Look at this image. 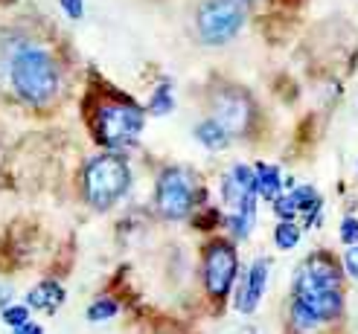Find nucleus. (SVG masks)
Instances as JSON below:
<instances>
[{
	"instance_id": "nucleus-1",
	"label": "nucleus",
	"mask_w": 358,
	"mask_h": 334,
	"mask_svg": "<svg viewBox=\"0 0 358 334\" xmlns=\"http://www.w3.org/2000/svg\"><path fill=\"white\" fill-rule=\"evenodd\" d=\"M294 300L324 323L341 314V271L327 253H315L300 265L294 279Z\"/></svg>"
},
{
	"instance_id": "nucleus-2",
	"label": "nucleus",
	"mask_w": 358,
	"mask_h": 334,
	"mask_svg": "<svg viewBox=\"0 0 358 334\" xmlns=\"http://www.w3.org/2000/svg\"><path fill=\"white\" fill-rule=\"evenodd\" d=\"M12 84L29 105H47L59 91V70L44 50H21L12 59Z\"/></svg>"
},
{
	"instance_id": "nucleus-3",
	"label": "nucleus",
	"mask_w": 358,
	"mask_h": 334,
	"mask_svg": "<svg viewBox=\"0 0 358 334\" xmlns=\"http://www.w3.org/2000/svg\"><path fill=\"white\" fill-rule=\"evenodd\" d=\"M129 163L120 154H99L85 169V198L96 209H108L122 198V192L129 189Z\"/></svg>"
},
{
	"instance_id": "nucleus-4",
	"label": "nucleus",
	"mask_w": 358,
	"mask_h": 334,
	"mask_svg": "<svg viewBox=\"0 0 358 334\" xmlns=\"http://www.w3.org/2000/svg\"><path fill=\"white\" fill-rule=\"evenodd\" d=\"M143 131V111L129 99H105L96 111V137L105 146H131Z\"/></svg>"
},
{
	"instance_id": "nucleus-5",
	"label": "nucleus",
	"mask_w": 358,
	"mask_h": 334,
	"mask_svg": "<svg viewBox=\"0 0 358 334\" xmlns=\"http://www.w3.org/2000/svg\"><path fill=\"white\" fill-rule=\"evenodd\" d=\"M195 24L204 44H224L245 24V0H204Z\"/></svg>"
},
{
	"instance_id": "nucleus-6",
	"label": "nucleus",
	"mask_w": 358,
	"mask_h": 334,
	"mask_svg": "<svg viewBox=\"0 0 358 334\" xmlns=\"http://www.w3.org/2000/svg\"><path fill=\"white\" fill-rule=\"evenodd\" d=\"M157 209L160 215L178 221L192 209V178L184 169H166L157 181Z\"/></svg>"
},
{
	"instance_id": "nucleus-7",
	"label": "nucleus",
	"mask_w": 358,
	"mask_h": 334,
	"mask_svg": "<svg viewBox=\"0 0 358 334\" xmlns=\"http://www.w3.org/2000/svg\"><path fill=\"white\" fill-rule=\"evenodd\" d=\"M236 279V250L230 241H213L204 253V282L213 296H224Z\"/></svg>"
},
{
	"instance_id": "nucleus-8",
	"label": "nucleus",
	"mask_w": 358,
	"mask_h": 334,
	"mask_svg": "<svg viewBox=\"0 0 358 334\" xmlns=\"http://www.w3.org/2000/svg\"><path fill=\"white\" fill-rule=\"evenodd\" d=\"M213 111H216V122L227 128V134H245L250 128V116H254V105H250L248 93L236 91V87H224L213 99Z\"/></svg>"
},
{
	"instance_id": "nucleus-9",
	"label": "nucleus",
	"mask_w": 358,
	"mask_h": 334,
	"mask_svg": "<svg viewBox=\"0 0 358 334\" xmlns=\"http://www.w3.org/2000/svg\"><path fill=\"white\" fill-rule=\"evenodd\" d=\"M265 279H268V261L259 259L257 265L250 268V273H248V279H245V285H242V291H239V300H236L239 311L250 314V311L259 305L262 291H265Z\"/></svg>"
},
{
	"instance_id": "nucleus-10",
	"label": "nucleus",
	"mask_w": 358,
	"mask_h": 334,
	"mask_svg": "<svg viewBox=\"0 0 358 334\" xmlns=\"http://www.w3.org/2000/svg\"><path fill=\"white\" fill-rule=\"evenodd\" d=\"M27 303L32 308H38V311L52 314L56 308H62V303H64V288L59 282H41V285H35L27 294Z\"/></svg>"
},
{
	"instance_id": "nucleus-11",
	"label": "nucleus",
	"mask_w": 358,
	"mask_h": 334,
	"mask_svg": "<svg viewBox=\"0 0 358 334\" xmlns=\"http://www.w3.org/2000/svg\"><path fill=\"white\" fill-rule=\"evenodd\" d=\"M195 137H199L207 149H224V146L230 143V134H227V128L222 126V122H216V119H207V122H201V126L195 128Z\"/></svg>"
},
{
	"instance_id": "nucleus-12",
	"label": "nucleus",
	"mask_w": 358,
	"mask_h": 334,
	"mask_svg": "<svg viewBox=\"0 0 358 334\" xmlns=\"http://www.w3.org/2000/svg\"><path fill=\"white\" fill-rule=\"evenodd\" d=\"M280 183H282V178H280L277 166H265V163L257 166V186H259L262 198H277Z\"/></svg>"
},
{
	"instance_id": "nucleus-13",
	"label": "nucleus",
	"mask_w": 358,
	"mask_h": 334,
	"mask_svg": "<svg viewBox=\"0 0 358 334\" xmlns=\"http://www.w3.org/2000/svg\"><path fill=\"white\" fill-rule=\"evenodd\" d=\"M292 201H294V206H297V213H309V215L320 213V206H324V201L317 198V192H315L312 186L294 189V192H292Z\"/></svg>"
},
{
	"instance_id": "nucleus-14",
	"label": "nucleus",
	"mask_w": 358,
	"mask_h": 334,
	"mask_svg": "<svg viewBox=\"0 0 358 334\" xmlns=\"http://www.w3.org/2000/svg\"><path fill=\"white\" fill-rule=\"evenodd\" d=\"M274 241H277L280 250H292V248H297V241H300V230L292 221H282V224H277V230H274Z\"/></svg>"
},
{
	"instance_id": "nucleus-15",
	"label": "nucleus",
	"mask_w": 358,
	"mask_h": 334,
	"mask_svg": "<svg viewBox=\"0 0 358 334\" xmlns=\"http://www.w3.org/2000/svg\"><path fill=\"white\" fill-rule=\"evenodd\" d=\"M172 105H175V102H172L169 84H160V87H157V93H155L152 102H149V111L160 116V114H169V111H172Z\"/></svg>"
},
{
	"instance_id": "nucleus-16",
	"label": "nucleus",
	"mask_w": 358,
	"mask_h": 334,
	"mask_svg": "<svg viewBox=\"0 0 358 334\" xmlns=\"http://www.w3.org/2000/svg\"><path fill=\"white\" fill-rule=\"evenodd\" d=\"M292 317H294V326H297V328H315V326H320V320L315 317V314H312L306 305H300L297 300H294V305H292Z\"/></svg>"
},
{
	"instance_id": "nucleus-17",
	"label": "nucleus",
	"mask_w": 358,
	"mask_h": 334,
	"mask_svg": "<svg viewBox=\"0 0 358 334\" xmlns=\"http://www.w3.org/2000/svg\"><path fill=\"white\" fill-rule=\"evenodd\" d=\"M114 314H117V303H114V300H96V303L91 305V311H87V317H91L94 323H99V320L114 317Z\"/></svg>"
},
{
	"instance_id": "nucleus-18",
	"label": "nucleus",
	"mask_w": 358,
	"mask_h": 334,
	"mask_svg": "<svg viewBox=\"0 0 358 334\" xmlns=\"http://www.w3.org/2000/svg\"><path fill=\"white\" fill-rule=\"evenodd\" d=\"M3 323L12 326V328H21L24 323H29V314L24 305H15V308H6L3 311Z\"/></svg>"
},
{
	"instance_id": "nucleus-19",
	"label": "nucleus",
	"mask_w": 358,
	"mask_h": 334,
	"mask_svg": "<svg viewBox=\"0 0 358 334\" xmlns=\"http://www.w3.org/2000/svg\"><path fill=\"white\" fill-rule=\"evenodd\" d=\"M341 238H344L347 244H358V221H355V218H344V224H341Z\"/></svg>"
},
{
	"instance_id": "nucleus-20",
	"label": "nucleus",
	"mask_w": 358,
	"mask_h": 334,
	"mask_svg": "<svg viewBox=\"0 0 358 334\" xmlns=\"http://www.w3.org/2000/svg\"><path fill=\"white\" fill-rule=\"evenodd\" d=\"M344 265H347L350 276H355V279H358V244H352V248L347 250V259H344Z\"/></svg>"
},
{
	"instance_id": "nucleus-21",
	"label": "nucleus",
	"mask_w": 358,
	"mask_h": 334,
	"mask_svg": "<svg viewBox=\"0 0 358 334\" xmlns=\"http://www.w3.org/2000/svg\"><path fill=\"white\" fill-rule=\"evenodd\" d=\"M62 6L70 17H82V0H62Z\"/></svg>"
},
{
	"instance_id": "nucleus-22",
	"label": "nucleus",
	"mask_w": 358,
	"mask_h": 334,
	"mask_svg": "<svg viewBox=\"0 0 358 334\" xmlns=\"http://www.w3.org/2000/svg\"><path fill=\"white\" fill-rule=\"evenodd\" d=\"M15 334H41V326H32V323H24Z\"/></svg>"
}]
</instances>
